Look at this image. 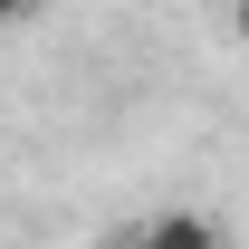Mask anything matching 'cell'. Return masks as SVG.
I'll return each mask as SVG.
<instances>
[{
  "instance_id": "obj_2",
  "label": "cell",
  "mask_w": 249,
  "mask_h": 249,
  "mask_svg": "<svg viewBox=\"0 0 249 249\" xmlns=\"http://www.w3.org/2000/svg\"><path fill=\"white\" fill-rule=\"evenodd\" d=\"M230 29H240V48H249V0H240V10H230Z\"/></svg>"
},
{
  "instance_id": "obj_1",
  "label": "cell",
  "mask_w": 249,
  "mask_h": 249,
  "mask_svg": "<svg viewBox=\"0 0 249 249\" xmlns=\"http://www.w3.org/2000/svg\"><path fill=\"white\" fill-rule=\"evenodd\" d=\"M124 249H230V230H220L201 201H173V211H144V220H134Z\"/></svg>"
},
{
  "instance_id": "obj_3",
  "label": "cell",
  "mask_w": 249,
  "mask_h": 249,
  "mask_svg": "<svg viewBox=\"0 0 249 249\" xmlns=\"http://www.w3.org/2000/svg\"><path fill=\"white\" fill-rule=\"evenodd\" d=\"M19 10H38V0H0V19H19Z\"/></svg>"
}]
</instances>
